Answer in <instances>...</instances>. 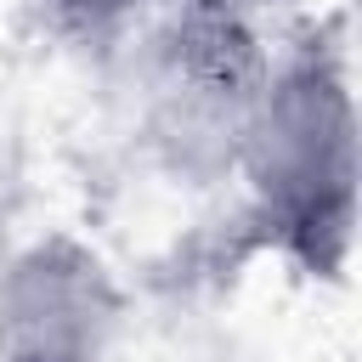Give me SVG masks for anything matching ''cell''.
Returning <instances> with one entry per match:
<instances>
[{
	"mask_svg": "<svg viewBox=\"0 0 362 362\" xmlns=\"http://www.w3.org/2000/svg\"><path fill=\"white\" fill-rule=\"evenodd\" d=\"M238 158L277 243L305 272L339 277L356 226V113L334 51L305 45L260 79Z\"/></svg>",
	"mask_w": 362,
	"mask_h": 362,
	"instance_id": "cell-1",
	"label": "cell"
},
{
	"mask_svg": "<svg viewBox=\"0 0 362 362\" xmlns=\"http://www.w3.org/2000/svg\"><path fill=\"white\" fill-rule=\"evenodd\" d=\"M119 311V283L96 249L40 238L0 266V362H102Z\"/></svg>",
	"mask_w": 362,
	"mask_h": 362,
	"instance_id": "cell-2",
	"label": "cell"
},
{
	"mask_svg": "<svg viewBox=\"0 0 362 362\" xmlns=\"http://www.w3.org/2000/svg\"><path fill=\"white\" fill-rule=\"evenodd\" d=\"M51 6H57V17H68L79 28H107V23L130 17L141 0H51Z\"/></svg>",
	"mask_w": 362,
	"mask_h": 362,
	"instance_id": "cell-3",
	"label": "cell"
}]
</instances>
